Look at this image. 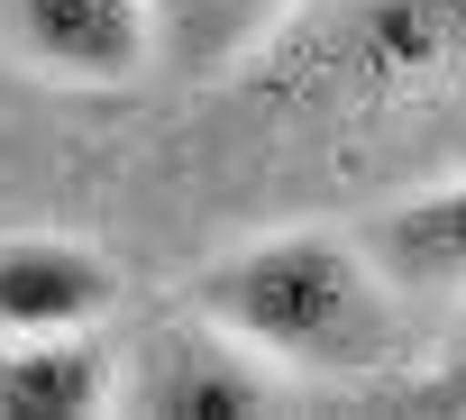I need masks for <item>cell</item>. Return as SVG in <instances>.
<instances>
[{
  "label": "cell",
  "instance_id": "obj_2",
  "mask_svg": "<svg viewBox=\"0 0 466 420\" xmlns=\"http://www.w3.org/2000/svg\"><path fill=\"white\" fill-rule=\"evenodd\" d=\"M466 55V0H329V19L293 37L275 92L311 110H375L439 83Z\"/></svg>",
  "mask_w": 466,
  "mask_h": 420
},
{
  "label": "cell",
  "instance_id": "obj_9",
  "mask_svg": "<svg viewBox=\"0 0 466 420\" xmlns=\"http://www.w3.org/2000/svg\"><path fill=\"white\" fill-rule=\"evenodd\" d=\"M420 402H430V411H466V338L448 347L439 375H420Z\"/></svg>",
  "mask_w": 466,
  "mask_h": 420
},
{
  "label": "cell",
  "instance_id": "obj_6",
  "mask_svg": "<svg viewBox=\"0 0 466 420\" xmlns=\"http://www.w3.org/2000/svg\"><path fill=\"white\" fill-rule=\"evenodd\" d=\"M119 402V347L92 329H28L0 347V420H92Z\"/></svg>",
  "mask_w": 466,
  "mask_h": 420
},
{
  "label": "cell",
  "instance_id": "obj_4",
  "mask_svg": "<svg viewBox=\"0 0 466 420\" xmlns=\"http://www.w3.org/2000/svg\"><path fill=\"white\" fill-rule=\"evenodd\" d=\"M0 46L65 92H128L156 65L147 0H0Z\"/></svg>",
  "mask_w": 466,
  "mask_h": 420
},
{
  "label": "cell",
  "instance_id": "obj_3",
  "mask_svg": "<svg viewBox=\"0 0 466 420\" xmlns=\"http://www.w3.org/2000/svg\"><path fill=\"white\" fill-rule=\"evenodd\" d=\"M275 365L248 347L210 329L201 311L192 320H156L137 329V347H119V402L147 411V420H257L275 411Z\"/></svg>",
  "mask_w": 466,
  "mask_h": 420
},
{
  "label": "cell",
  "instance_id": "obj_5",
  "mask_svg": "<svg viewBox=\"0 0 466 420\" xmlns=\"http://www.w3.org/2000/svg\"><path fill=\"white\" fill-rule=\"evenodd\" d=\"M119 311V265L110 247L74 229H10L0 238V338L28 329H101Z\"/></svg>",
  "mask_w": 466,
  "mask_h": 420
},
{
  "label": "cell",
  "instance_id": "obj_8",
  "mask_svg": "<svg viewBox=\"0 0 466 420\" xmlns=\"http://www.w3.org/2000/svg\"><path fill=\"white\" fill-rule=\"evenodd\" d=\"M147 10H156V65L183 83H219L266 37H284L302 0H147Z\"/></svg>",
  "mask_w": 466,
  "mask_h": 420
},
{
  "label": "cell",
  "instance_id": "obj_7",
  "mask_svg": "<svg viewBox=\"0 0 466 420\" xmlns=\"http://www.w3.org/2000/svg\"><path fill=\"white\" fill-rule=\"evenodd\" d=\"M357 238H366V256H375L402 293H411V284H420V293H466V174H448V183H430V192L375 210Z\"/></svg>",
  "mask_w": 466,
  "mask_h": 420
},
{
  "label": "cell",
  "instance_id": "obj_1",
  "mask_svg": "<svg viewBox=\"0 0 466 420\" xmlns=\"http://www.w3.org/2000/svg\"><path fill=\"white\" fill-rule=\"evenodd\" d=\"M192 311L248 338L275 375H384L411 347L402 284L366 256L357 229H266L201 265Z\"/></svg>",
  "mask_w": 466,
  "mask_h": 420
}]
</instances>
